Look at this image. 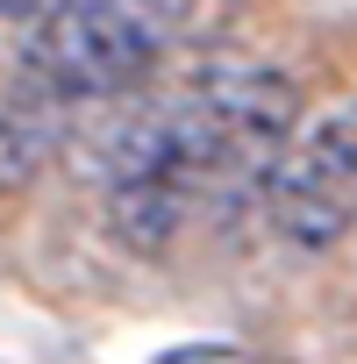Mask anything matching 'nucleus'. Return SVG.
<instances>
[{
    "label": "nucleus",
    "instance_id": "nucleus-4",
    "mask_svg": "<svg viewBox=\"0 0 357 364\" xmlns=\"http://www.w3.org/2000/svg\"><path fill=\"white\" fill-rule=\"evenodd\" d=\"M257 215L300 257H329L350 236V222H357V100L300 114L286 129Z\"/></svg>",
    "mask_w": 357,
    "mask_h": 364
},
{
    "label": "nucleus",
    "instance_id": "nucleus-1",
    "mask_svg": "<svg viewBox=\"0 0 357 364\" xmlns=\"http://www.w3.org/2000/svg\"><path fill=\"white\" fill-rule=\"evenodd\" d=\"M171 157L186 178L193 208H208L222 229L265 208V178L300 122V86L279 65H208L186 93L164 100Z\"/></svg>",
    "mask_w": 357,
    "mask_h": 364
},
{
    "label": "nucleus",
    "instance_id": "nucleus-6",
    "mask_svg": "<svg viewBox=\"0 0 357 364\" xmlns=\"http://www.w3.org/2000/svg\"><path fill=\"white\" fill-rule=\"evenodd\" d=\"M157 364H272V357H250L236 343H186V350H164Z\"/></svg>",
    "mask_w": 357,
    "mask_h": 364
},
{
    "label": "nucleus",
    "instance_id": "nucleus-7",
    "mask_svg": "<svg viewBox=\"0 0 357 364\" xmlns=\"http://www.w3.org/2000/svg\"><path fill=\"white\" fill-rule=\"evenodd\" d=\"M50 8H58V0H0V15H8V22H22V29H29L36 15H50Z\"/></svg>",
    "mask_w": 357,
    "mask_h": 364
},
{
    "label": "nucleus",
    "instance_id": "nucleus-3",
    "mask_svg": "<svg viewBox=\"0 0 357 364\" xmlns=\"http://www.w3.org/2000/svg\"><path fill=\"white\" fill-rule=\"evenodd\" d=\"M86 171L100 178V215L136 257H164L178 222L193 215V193L171 157V122L164 100H122L93 136H86Z\"/></svg>",
    "mask_w": 357,
    "mask_h": 364
},
{
    "label": "nucleus",
    "instance_id": "nucleus-2",
    "mask_svg": "<svg viewBox=\"0 0 357 364\" xmlns=\"http://www.w3.org/2000/svg\"><path fill=\"white\" fill-rule=\"evenodd\" d=\"M193 0H58L50 15L29 22L22 72L58 86L72 107L129 93L186 29Z\"/></svg>",
    "mask_w": 357,
    "mask_h": 364
},
{
    "label": "nucleus",
    "instance_id": "nucleus-5",
    "mask_svg": "<svg viewBox=\"0 0 357 364\" xmlns=\"http://www.w3.org/2000/svg\"><path fill=\"white\" fill-rule=\"evenodd\" d=\"M65 129H72V100L22 72L8 93H0V193H22L29 178L58 157Z\"/></svg>",
    "mask_w": 357,
    "mask_h": 364
}]
</instances>
